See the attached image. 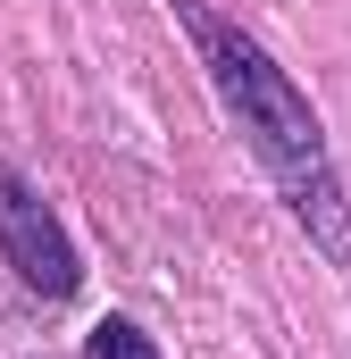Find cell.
<instances>
[{
	"label": "cell",
	"instance_id": "2",
	"mask_svg": "<svg viewBox=\"0 0 351 359\" xmlns=\"http://www.w3.org/2000/svg\"><path fill=\"white\" fill-rule=\"evenodd\" d=\"M0 251H8V268L25 276V292H42V301H67L84 284L76 243L59 234V217L42 209V192L17 176V168H0Z\"/></svg>",
	"mask_w": 351,
	"mask_h": 359
},
{
	"label": "cell",
	"instance_id": "3",
	"mask_svg": "<svg viewBox=\"0 0 351 359\" xmlns=\"http://www.w3.org/2000/svg\"><path fill=\"white\" fill-rule=\"evenodd\" d=\"M84 359H159V351H151V334H143V326L100 318V326H92V343H84Z\"/></svg>",
	"mask_w": 351,
	"mask_h": 359
},
{
	"label": "cell",
	"instance_id": "1",
	"mask_svg": "<svg viewBox=\"0 0 351 359\" xmlns=\"http://www.w3.org/2000/svg\"><path fill=\"white\" fill-rule=\"evenodd\" d=\"M176 17L192 25V42H201V67H209L218 100L234 109L243 142L260 151V168L276 176L284 209L310 226V243H318L335 268H351V201H343V176H335V159H326V134H318L310 100L293 92V76L267 59V50L243 34V25H226L218 8H201V0H176Z\"/></svg>",
	"mask_w": 351,
	"mask_h": 359
}]
</instances>
